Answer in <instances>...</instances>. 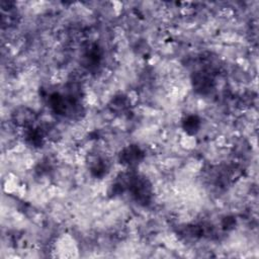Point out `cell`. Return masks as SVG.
<instances>
[{"instance_id": "cell-5", "label": "cell", "mask_w": 259, "mask_h": 259, "mask_svg": "<svg viewBox=\"0 0 259 259\" xmlns=\"http://www.w3.org/2000/svg\"><path fill=\"white\" fill-rule=\"evenodd\" d=\"M200 119L197 115H187L183 120H182V127L186 134L189 136L195 135L199 128H200Z\"/></svg>"}, {"instance_id": "cell-7", "label": "cell", "mask_w": 259, "mask_h": 259, "mask_svg": "<svg viewBox=\"0 0 259 259\" xmlns=\"http://www.w3.org/2000/svg\"><path fill=\"white\" fill-rule=\"evenodd\" d=\"M128 105V101L126 99L125 96L123 95H119V96H115L112 101H111V106L112 109H114L115 111H124L127 108Z\"/></svg>"}, {"instance_id": "cell-3", "label": "cell", "mask_w": 259, "mask_h": 259, "mask_svg": "<svg viewBox=\"0 0 259 259\" xmlns=\"http://www.w3.org/2000/svg\"><path fill=\"white\" fill-rule=\"evenodd\" d=\"M13 116L16 124L23 127L24 130L33 126V123L36 119L34 112L25 107L17 109V111L13 114Z\"/></svg>"}, {"instance_id": "cell-6", "label": "cell", "mask_w": 259, "mask_h": 259, "mask_svg": "<svg viewBox=\"0 0 259 259\" xmlns=\"http://www.w3.org/2000/svg\"><path fill=\"white\" fill-rule=\"evenodd\" d=\"M90 171L94 177L101 178L106 175L108 171V162L102 158H97L92 162L90 166Z\"/></svg>"}, {"instance_id": "cell-1", "label": "cell", "mask_w": 259, "mask_h": 259, "mask_svg": "<svg viewBox=\"0 0 259 259\" xmlns=\"http://www.w3.org/2000/svg\"><path fill=\"white\" fill-rule=\"evenodd\" d=\"M191 80L194 90L200 94L209 93L214 86L213 75L209 70H200L194 72Z\"/></svg>"}, {"instance_id": "cell-4", "label": "cell", "mask_w": 259, "mask_h": 259, "mask_svg": "<svg viewBox=\"0 0 259 259\" xmlns=\"http://www.w3.org/2000/svg\"><path fill=\"white\" fill-rule=\"evenodd\" d=\"M102 58V54H101V50L97 45H91L87 51L85 52L83 59H84V63L85 66L89 69H93V68H97V66H99L100 61Z\"/></svg>"}, {"instance_id": "cell-2", "label": "cell", "mask_w": 259, "mask_h": 259, "mask_svg": "<svg viewBox=\"0 0 259 259\" xmlns=\"http://www.w3.org/2000/svg\"><path fill=\"white\" fill-rule=\"evenodd\" d=\"M144 159V152L141 150L140 147L136 145H131L122 149L118 155V160L120 164L133 168L136 167L141 163V161Z\"/></svg>"}]
</instances>
